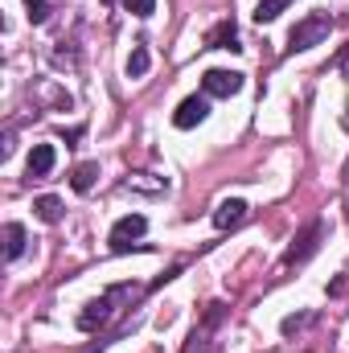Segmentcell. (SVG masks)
<instances>
[{
	"label": "cell",
	"mask_w": 349,
	"mask_h": 353,
	"mask_svg": "<svg viewBox=\"0 0 349 353\" xmlns=\"http://www.w3.org/2000/svg\"><path fill=\"white\" fill-rule=\"evenodd\" d=\"M329 29H333V21H329L325 12H312V17H304V21L288 33V50L296 54V50H312V46H321V41L329 37Z\"/></svg>",
	"instance_id": "6da1fadb"
},
{
	"label": "cell",
	"mask_w": 349,
	"mask_h": 353,
	"mask_svg": "<svg viewBox=\"0 0 349 353\" xmlns=\"http://www.w3.org/2000/svg\"><path fill=\"white\" fill-rule=\"evenodd\" d=\"M144 230H148V218L144 214H128V218H119L115 226H111V251L115 255H123V251H132L140 239H144Z\"/></svg>",
	"instance_id": "7a4b0ae2"
},
{
	"label": "cell",
	"mask_w": 349,
	"mask_h": 353,
	"mask_svg": "<svg viewBox=\"0 0 349 353\" xmlns=\"http://www.w3.org/2000/svg\"><path fill=\"white\" fill-rule=\"evenodd\" d=\"M201 90L214 94V99H230L243 90V74L239 70H206L201 74Z\"/></svg>",
	"instance_id": "3957f363"
},
{
	"label": "cell",
	"mask_w": 349,
	"mask_h": 353,
	"mask_svg": "<svg viewBox=\"0 0 349 353\" xmlns=\"http://www.w3.org/2000/svg\"><path fill=\"white\" fill-rule=\"evenodd\" d=\"M206 115H210V99H206V94H189V99L173 111V123L185 132V128H197Z\"/></svg>",
	"instance_id": "277c9868"
},
{
	"label": "cell",
	"mask_w": 349,
	"mask_h": 353,
	"mask_svg": "<svg viewBox=\"0 0 349 353\" xmlns=\"http://www.w3.org/2000/svg\"><path fill=\"white\" fill-rule=\"evenodd\" d=\"M115 296H119V288H115V292H107V296H99V300H90V304H87V312L79 316V325H83L87 333H94V329H99V325H103V321L111 316V304H115Z\"/></svg>",
	"instance_id": "5b68a950"
},
{
	"label": "cell",
	"mask_w": 349,
	"mask_h": 353,
	"mask_svg": "<svg viewBox=\"0 0 349 353\" xmlns=\"http://www.w3.org/2000/svg\"><path fill=\"white\" fill-rule=\"evenodd\" d=\"M247 218V201H239V197H226L218 210H214V226L218 230H230V226H239Z\"/></svg>",
	"instance_id": "8992f818"
},
{
	"label": "cell",
	"mask_w": 349,
	"mask_h": 353,
	"mask_svg": "<svg viewBox=\"0 0 349 353\" xmlns=\"http://www.w3.org/2000/svg\"><path fill=\"white\" fill-rule=\"evenodd\" d=\"M321 234H325V226H321V222H312V226H308V230H304V234L292 243V251H288V263H304V259L317 251V239H321Z\"/></svg>",
	"instance_id": "52a82bcc"
},
{
	"label": "cell",
	"mask_w": 349,
	"mask_h": 353,
	"mask_svg": "<svg viewBox=\"0 0 349 353\" xmlns=\"http://www.w3.org/2000/svg\"><path fill=\"white\" fill-rule=\"evenodd\" d=\"M54 144H33V152H29V161H25V169H29V176H50V169H54Z\"/></svg>",
	"instance_id": "ba28073f"
},
{
	"label": "cell",
	"mask_w": 349,
	"mask_h": 353,
	"mask_svg": "<svg viewBox=\"0 0 349 353\" xmlns=\"http://www.w3.org/2000/svg\"><path fill=\"white\" fill-rule=\"evenodd\" d=\"M210 50H243V46H239V29H235V21H222V25L210 33Z\"/></svg>",
	"instance_id": "9c48e42d"
},
{
	"label": "cell",
	"mask_w": 349,
	"mask_h": 353,
	"mask_svg": "<svg viewBox=\"0 0 349 353\" xmlns=\"http://www.w3.org/2000/svg\"><path fill=\"white\" fill-rule=\"evenodd\" d=\"M25 251V226L21 222H8L4 226V259H17Z\"/></svg>",
	"instance_id": "30bf717a"
},
{
	"label": "cell",
	"mask_w": 349,
	"mask_h": 353,
	"mask_svg": "<svg viewBox=\"0 0 349 353\" xmlns=\"http://www.w3.org/2000/svg\"><path fill=\"white\" fill-rule=\"evenodd\" d=\"M148 46H132V54H128V79H144L148 74Z\"/></svg>",
	"instance_id": "8fae6325"
},
{
	"label": "cell",
	"mask_w": 349,
	"mask_h": 353,
	"mask_svg": "<svg viewBox=\"0 0 349 353\" xmlns=\"http://www.w3.org/2000/svg\"><path fill=\"white\" fill-rule=\"evenodd\" d=\"M33 214H37V218H41V222H50V226H54V222H58V218H62V201H58V197H50V193H46V197H37V201H33Z\"/></svg>",
	"instance_id": "7c38bea8"
},
{
	"label": "cell",
	"mask_w": 349,
	"mask_h": 353,
	"mask_svg": "<svg viewBox=\"0 0 349 353\" xmlns=\"http://www.w3.org/2000/svg\"><path fill=\"white\" fill-rule=\"evenodd\" d=\"M94 176H99V165H79V169H74V176H70L74 193H87L90 185H94Z\"/></svg>",
	"instance_id": "4fadbf2b"
},
{
	"label": "cell",
	"mask_w": 349,
	"mask_h": 353,
	"mask_svg": "<svg viewBox=\"0 0 349 353\" xmlns=\"http://www.w3.org/2000/svg\"><path fill=\"white\" fill-rule=\"evenodd\" d=\"M283 8H288V0H259V4H255V21L267 25V21H275Z\"/></svg>",
	"instance_id": "5bb4252c"
},
{
	"label": "cell",
	"mask_w": 349,
	"mask_h": 353,
	"mask_svg": "<svg viewBox=\"0 0 349 353\" xmlns=\"http://www.w3.org/2000/svg\"><path fill=\"white\" fill-rule=\"evenodd\" d=\"M123 8H128L132 17H152V12H157V0H123Z\"/></svg>",
	"instance_id": "9a60e30c"
},
{
	"label": "cell",
	"mask_w": 349,
	"mask_h": 353,
	"mask_svg": "<svg viewBox=\"0 0 349 353\" xmlns=\"http://www.w3.org/2000/svg\"><path fill=\"white\" fill-rule=\"evenodd\" d=\"M25 8H29V21H33V25H41V21L50 17V8H46V0H25Z\"/></svg>",
	"instance_id": "2e32d148"
},
{
	"label": "cell",
	"mask_w": 349,
	"mask_h": 353,
	"mask_svg": "<svg viewBox=\"0 0 349 353\" xmlns=\"http://www.w3.org/2000/svg\"><path fill=\"white\" fill-rule=\"evenodd\" d=\"M300 325H304V316H288V321H283V333H296Z\"/></svg>",
	"instance_id": "e0dca14e"
},
{
	"label": "cell",
	"mask_w": 349,
	"mask_h": 353,
	"mask_svg": "<svg viewBox=\"0 0 349 353\" xmlns=\"http://www.w3.org/2000/svg\"><path fill=\"white\" fill-rule=\"evenodd\" d=\"M103 4H111V0H103Z\"/></svg>",
	"instance_id": "ac0fdd59"
}]
</instances>
